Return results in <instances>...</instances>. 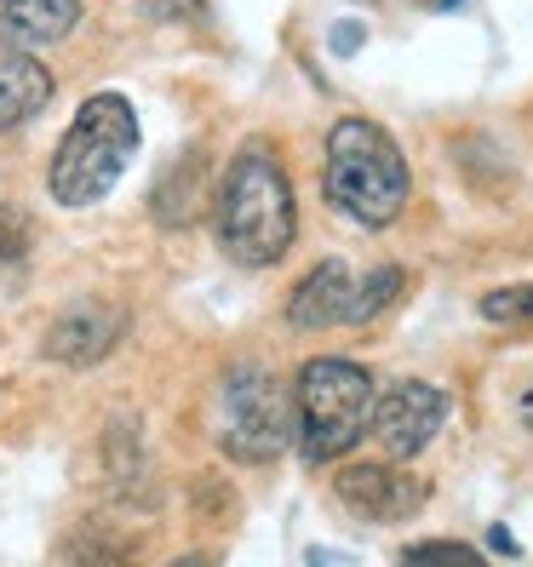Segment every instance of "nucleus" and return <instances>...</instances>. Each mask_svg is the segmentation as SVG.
Listing matches in <instances>:
<instances>
[{"label":"nucleus","instance_id":"obj_1","mask_svg":"<svg viewBox=\"0 0 533 567\" xmlns=\"http://www.w3.org/2000/svg\"><path fill=\"white\" fill-rule=\"evenodd\" d=\"M298 236V207L293 184L270 144H247L218 184V247L242 270H270L287 258Z\"/></svg>","mask_w":533,"mask_h":567},{"label":"nucleus","instance_id":"obj_2","mask_svg":"<svg viewBox=\"0 0 533 567\" xmlns=\"http://www.w3.org/2000/svg\"><path fill=\"white\" fill-rule=\"evenodd\" d=\"M139 144H144L139 110H132L121 92L86 97L70 121V132H63L58 150H52V173H47L52 202L58 207H98L121 184Z\"/></svg>","mask_w":533,"mask_h":567},{"label":"nucleus","instance_id":"obj_3","mask_svg":"<svg viewBox=\"0 0 533 567\" xmlns=\"http://www.w3.org/2000/svg\"><path fill=\"white\" fill-rule=\"evenodd\" d=\"M321 189L350 224H390L408 207V161L396 150V138L373 121H339L327 132V166H321Z\"/></svg>","mask_w":533,"mask_h":567},{"label":"nucleus","instance_id":"obj_4","mask_svg":"<svg viewBox=\"0 0 533 567\" xmlns=\"http://www.w3.org/2000/svg\"><path fill=\"white\" fill-rule=\"evenodd\" d=\"M298 447L310 464H332L345 458L373 424V379L368 367H356L345 355H316L298 367Z\"/></svg>","mask_w":533,"mask_h":567},{"label":"nucleus","instance_id":"obj_5","mask_svg":"<svg viewBox=\"0 0 533 567\" xmlns=\"http://www.w3.org/2000/svg\"><path fill=\"white\" fill-rule=\"evenodd\" d=\"M218 442L229 458L242 464H270L287 453V442H298V395L264 373V367H229L224 390H218Z\"/></svg>","mask_w":533,"mask_h":567},{"label":"nucleus","instance_id":"obj_6","mask_svg":"<svg viewBox=\"0 0 533 567\" xmlns=\"http://www.w3.org/2000/svg\"><path fill=\"white\" fill-rule=\"evenodd\" d=\"M332 498H339L356 522L390 527V522H408V516L424 511L430 482L396 471V464H345V471H332Z\"/></svg>","mask_w":533,"mask_h":567},{"label":"nucleus","instance_id":"obj_7","mask_svg":"<svg viewBox=\"0 0 533 567\" xmlns=\"http://www.w3.org/2000/svg\"><path fill=\"white\" fill-rule=\"evenodd\" d=\"M442 419H448V395L437 384H424V379H402V384H390L373 402L368 436L390 458H413V453H424L430 442H437Z\"/></svg>","mask_w":533,"mask_h":567},{"label":"nucleus","instance_id":"obj_8","mask_svg":"<svg viewBox=\"0 0 533 567\" xmlns=\"http://www.w3.org/2000/svg\"><path fill=\"white\" fill-rule=\"evenodd\" d=\"M121 332H126V310L104 305V298H75V305L47 327L41 350L63 367H92L121 344Z\"/></svg>","mask_w":533,"mask_h":567},{"label":"nucleus","instance_id":"obj_9","mask_svg":"<svg viewBox=\"0 0 533 567\" xmlns=\"http://www.w3.org/2000/svg\"><path fill=\"white\" fill-rule=\"evenodd\" d=\"M356 316V281L339 258H327L316 264V270L293 287L287 298V321L293 327H305V332H321V327H339Z\"/></svg>","mask_w":533,"mask_h":567},{"label":"nucleus","instance_id":"obj_10","mask_svg":"<svg viewBox=\"0 0 533 567\" xmlns=\"http://www.w3.org/2000/svg\"><path fill=\"white\" fill-rule=\"evenodd\" d=\"M81 23V0H0V52L58 47Z\"/></svg>","mask_w":533,"mask_h":567},{"label":"nucleus","instance_id":"obj_11","mask_svg":"<svg viewBox=\"0 0 533 567\" xmlns=\"http://www.w3.org/2000/svg\"><path fill=\"white\" fill-rule=\"evenodd\" d=\"M52 104V70L29 52H0V132L23 126L35 110Z\"/></svg>","mask_w":533,"mask_h":567},{"label":"nucleus","instance_id":"obj_12","mask_svg":"<svg viewBox=\"0 0 533 567\" xmlns=\"http://www.w3.org/2000/svg\"><path fill=\"white\" fill-rule=\"evenodd\" d=\"M202 195H207V173H202V161H173L166 166V178L155 184V195H150V213H155V224L161 229H184V224H195V213H202Z\"/></svg>","mask_w":533,"mask_h":567},{"label":"nucleus","instance_id":"obj_13","mask_svg":"<svg viewBox=\"0 0 533 567\" xmlns=\"http://www.w3.org/2000/svg\"><path fill=\"white\" fill-rule=\"evenodd\" d=\"M402 287H408V276L396 270V264H379V270L356 287V316L350 321H373L379 310H390L396 298H402Z\"/></svg>","mask_w":533,"mask_h":567},{"label":"nucleus","instance_id":"obj_14","mask_svg":"<svg viewBox=\"0 0 533 567\" xmlns=\"http://www.w3.org/2000/svg\"><path fill=\"white\" fill-rule=\"evenodd\" d=\"M482 316L488 321H516V327H533V287H499L482 298Z\"/></svg>","mask_w":533,"mask_h":567},{"label":"nucleus","instance_id":"obj_15","mask_svg":"<svg viewBox=\"0 0 533 567\" xmlns=\"http://www.w3.org/2000/svg\"><path fill=\"white\" fill-rule=\"evenodd\" d=\"M29 247H35V224H29V213L0 207V258H23Z\"/></svg>","mask_w":533,"mask_h":567},{"label":"nucleus","instance_id":"obj_16","mask_svg":"<svg viewBox=\"0 0 533 567\" xmlns=\"http://www.w3.org/2000/svg\"><path fill=\"white\" fill-rule=\"evenodd\" d=\"M408 561H424V556H453V561H476L471 545H459V539H424V545H408L402 550Z\"/></svg>","mask_w":533,"mask_h":567},{"label":"nucleus","instance_id":"obj_17","mask_svg":"<svg viewBox=\"0 0 533 567\" xmlns=\"http://www.w3.org/2000/svg\"><path fill=\"white\" fill-rule=\"evenodd\" d=\"M516 419L533 430V379H527V384H522V395H516Z\"/></svg>","mask_w":533,"mask_h":567},{"label":"nucleus","instance_id":"obj_18","mask_svg":"<svg viewBox=\"0 0 533 567\" xmlns=\"http://www.w3.org/2000/svg\"><path fill=\"white\" fill-rule=\"evenodd\" d=\"M356 41H361V29H356V23H350V29H339V35H332V47H339V52H350Z\"/></svg>","mask_w":533,"mask_h":567}]
</instances>
